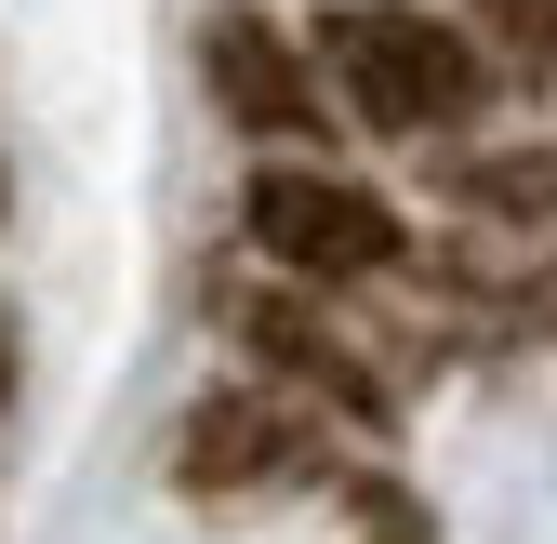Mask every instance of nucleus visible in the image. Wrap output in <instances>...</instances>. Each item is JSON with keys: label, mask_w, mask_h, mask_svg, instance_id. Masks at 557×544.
I'll return each instance as SVG.
<instances>
[{"label": "nucleus", "mask_w": 557, "mask_h": 544, "mask_svg": "<svg viewBox=\"0 0 557 544\" xmlns=\"http://www.w3.org/2000/svg\"><path fill=\"white\" fill-rule=\"evenodd\" d=\"M319 81L372 147H451L478 120V94H492V66H478L465 14H438V0H332L319 14Z\"/></svg>", "instance_id": "f257e3e1"}, {"label": "nucleus", "mask_w": 557, "mask_h": 544, "mask_svg": "<svg viewBox=\"0 0 557 544\" xmlns=\"http://www.w3.org/2000/svg\"><path fill=\"white\" fill-rule=\"evenodd\" d=\"M173 479H186V492H293V479H319V425H306V398H278V385L199 398L186 438H173Z\"/></svg>", "instance_id": "20e7f679"}, {"label": "nucleus", "mask_w": 557, "mask_h": 544, "mask_svg": "<svg viewBox=\"0 0 557 544\" xmlns=\"http://www.w3.org/2000/svg\"><path fill=\"white\" fill-rule=\"evenodd\" d=\"M0 412H14V332H0Z\"/></svg>", "instance_id": "6e6552de"}, {"label": "nucleus", "mask_w": 557, "mask_h": 544, "mask_svg": "<svg viewBox=\"0 0 557 544\" xmlns=\"http://www.w3.org/2000/svg\"><path fill=\"white\" fill-rule=\"evenodd\" d=\"M478 199H505V213H557V160H478Z\"/></svg>", "instance_id": "0eeeda50"}, {"label": "nucleus", "mask_w": 557, "mask_h": 544, "mask_svg": "<svg viewBox=\"0 0 557 544\" xmlns=\"http://www.w3.org/2000/svg\"><path fill=\"white\" fill-rule=\"evenodd\" d=\"M239 332H252V359H265L278 385H306V398H345V412H372V372L345 359V332H319L306 306H239Z\"/></svg>", "instance_id": "39448f33"}, {"label": "nucleus", "mask_w": 557, "mask_h": 544, "mask_svg": "<svg viewBox=\"0 0 557 544\" xmlns=\"http://www.w3.org/2000/svg\"><path fill=\"white\" fill-rule=\"evenodd\" d=\"M465 40L492 81H557V0H465Z\"/></svg>", "instance_id": "423d86ee"}, {"label": "nucleus", "mask_w": 557, "mask_h": 544, "mask_svg": "<svg viewBox=\"0 0 557 544\" xmlns=\"http://www.w3.org/2000/svg\"><path fill=\"white\" fill-rule=\"evenodd\" d=\"M199 94H213L226 133H252V147L293 160L306 133H332V81L319 53L265 14V0H226V14H199Z\"/></svg>", "instance_id": "7ed1b4c3"}, {"label": "nucleus", "mask_w": 557, "mask_h": 544, "mask_svg": "<svg viewBox=\"0 0 557 544\" xmlns=\"http://www.w3.org/2000/svg\"><path fill=\"white\" fill-rule=\"evenodd\" d=\"M239 239L278 265V280H306V293L385 280V265L411 252L398 199L359 186V173H332V160H252V186H239Z\"/></svg>", "instance_id": "f03ea898"}]
</instances>
